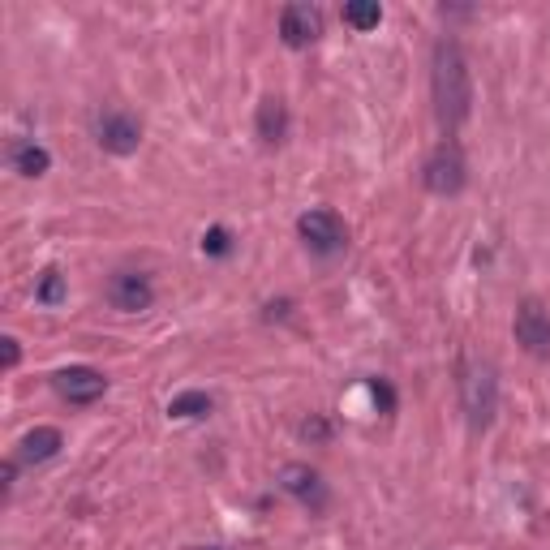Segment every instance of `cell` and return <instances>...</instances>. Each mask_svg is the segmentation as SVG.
<instances>
[{"instance_id":"6da1fadb","label":"cell","mask_w":550,"mask_h":550,"mask_svg":"<svg viewBox=\"0 0 550 550\" xmlns=\"http://www.w3.org/2000/svg\"><path fill=\"white\" fill-rule=\"evenodd\" d=\"M434 112H439V125L443 129H456L460 121L469 117V104H473V82H469V61L460 52V43L443 39L434 48Z\"/></svg>"},{"instance_id":"7a4b0ae2","label":"cell","mask_w":550,"mask_h":550,"mask_svg":"<svg viewBox=\"0 0 550 550\" xmlns=\"http://www.w3.org/2000/svg\"><path fill=\"white\" fill-rule=\"evenodd\" d=\"M460 404H465V417L473 430H486L495 422L499 409V379L490 361H465L460 366Z\"/></svg>"},{"instance_id":"3957f363","label":"cell","mask_w":550,"mask_h":550,"mask_svg":"<svg viewBox=\"0 0 550 550\" xmlns=\"http://www.w3.org/2000/svg\"><path fill=\"white\" fill-rule=\"evenodd\" d=\"M465 155H460L456 142H443V147H434V155L426 159V168H422V181H426V190L430 194H439V198H452L465 190Z\"/></svg>"},{"instance_id":"277c9868","label":"cell","mask_w":550,"mask_h":550,"mask_svg":"<svg viewBox=\"0 0 550 550\" xmlns=\"http://www.w3.org/2000/svg\"><path fill=\"white\" fill-rule=\"evenodd\" d=\"M297 233H301V241H306L314 254H336V250H344V241H349V228H344V220H340L336 211H327V207H314V211L301 215Z\"/></svg>"},{"instance_id":"5b68a950","label":"cell","mask_w":550,"mask_h":550,"mask_svg":"<svg viewBox=\"0 0 550 550\" xmlns=\"http://www.w3.org/2000/svg\"><path fill=\"white\" fill-rule=\"evenodd\" d=\"M512 331H516V344H520L525 353L550 357V314L538 306V301H520Z\"/></svg>"},{"instance_id":"8992f818","label":"cell","mask_w":550,"mask_h":550,"mask_svg":"<svg viewBox=\"0 0 550 550\" xmlns=\"http://www.w3.org/2000/svg\"><path fill=\"white\" fill-rule=\"evenodd\" d=\"M108 301L117 310L125 314H142V310H151V301H155V288L147 275H138V271H117L108 280Z\"/></svg>"},{"instance_id":"52a82bcc","label":"cell","mask_w":550,"mask_h":550,"mask_svg":"<svg viewBox=\"0 0 550 550\" xmlns=\"http://www.w3.org/2000/svg\"><path fill=\"white\" fill-rule=\"evenodd\" d=\"M52 383H56V392H61V400H69V404H95L108 392V379L91 366H69L56 374Z\"/></svg>"},{"instance_id":"ba28073f","label":"cell","mask_w":550,"mask_h":550,"mask_svg":"<svg viewBox=\"0 0 550 550\" xmlns=\"http://www.w3.org/2000/svg\"><path fill=\"white\" fill-rule=\"evenodd\" d=\"M142 142V125L129 112H104L99 117V147L112 155H134Z\"/></svg>"},{"instance_id":"9c48e42d","label":"cell","mask_w":550,"mask_h":550,"mask_svg":"<svg viewBox=\"0 0 550 550\" xmlns=\"http://www.w3.org/2000/svg\"><path fill=\"white\" fill-rule=\"evenodd\" d=\"M318 35H323V13L314 5H288L280 13V39L288 48H310Z\"/></svg>"},{"instance_id":"30bf717a","label":"cell","mask_w":550,"mask_h":550,"mask_svg":"<svg viewBox=\"0 0 550 550\" xmlns=\"http://www.w3.org/2000/svg\"><path fill=\"white\" fill-rule=\"evenodd\" d=\"M280 486H284L293 499L306 503V508H314V512L327 503V486H323V477H318L310 465H284V469H280Z\"/></svg>"},{"instance_id":"8fae6325","label":"cell","mask_w":550,"mask_h":550,"mask_svg":"<svg viewBox=\"0 0 550 550\" xmlns=\"http://www.w3.org/2000/svg\"><path fill=\"white\" fill-rule=\"evenodd\" d=\"M61 430L56 426H39V430H31L22 439V447H18V456L26 460V465H43V460H52L56 452H61Z\"/></svg>"},{"instance_id":"7c38bea8","label":"cell","mask_w":550,"mask_h":550,"mask_svg":"<svg viewBox=\"0 0 550 550\" xmlns=\"http://www.w3.org/2000/svg\"><path fill=\"white\" fill-rule=\"evenodd\" d=\"M284 134H288V108H284V99L267 95L263 104H258V138H263L267 147H275V142H284Z\"/></svg>"},{"instance_id":"4fadbf2b","label":"cell","mask_w":550,"mask_h":550,"mask_svg":"<svg viewBox=\"0 0 550 550\" xmlns=\"http://www.w3.org/2000/svg\"><path fill=\"white\" fill-rule=\"evenodd\" d=\"M13 168H18L22 177H43V172L52 168V155L35 147V142H22V147H13Z\"/></svg>"},{"instance_id":"5bb4252c","label":"cell","mask_w":550,"mask_h":550,"mask_svg":"<svg viewBox=\"0 0 550 550\" xmlns=\"http://www.w3.org/2000/svg\"><path fill=\"white\" fill-rule=\"evenodd\" d=\"M344 22H349L353 31H374V26L383 22L379 0H349V5H344Z\"/></svg>"},{"instance_id":"9a60e30c","label":"cell","mask_w":550,"mask_h":550,"mask_svg":"<svg viewBox=\"0 0 550 550\" xmlns=\"http://www.w3.org/2000/svg\"><path fill=\"white\" fill-rule=\"evenodd\" d=\"M215 409L207 392H185L168 404V417H181V422H194V417H207Z\"/></svg>"},{"instance_id":"2e32d148","label":"cell","mask_w":550,"mask_h":550,"mask_svg":"<svg viewBox=\"0 0 550 550\" xmlns=\"http://www.w3.org/2000/svg\"><path fill=\"white\" fill-rule=\"evenodd\" d=\"M35 301H39V306H61V301H65V275L61 271H43V280L35 288Z\"/></svg>"},{"instance_id":"e0dca14e","label":"cell","mask_w":550,"mask_h":550,"mask_svg":"<svg viewBox=\"0 0 550 550\" xmlns=\"http://www.w3.org/2000/svg\"><path fill=\"white\" fill-rule=\"evenodd\" d=\"M228 250H233V237H228V228H211V233L202 237V254H215V258H224Z\"/></svg>"},{"instance_id":"ac0fdd59","label":"cell","mask_w":550,"mask_h":550,"mask_svg":"<svg viewBox=\"0 0 550 550\" xmlns=\"http://www.w3.org/2000/svg\"><path fill=\"white\" fill-rule=\"evenodd\" d=\"M370 392H374V400H379V404H383V409H387V413H392V409H396V392H392V387H387L383 379H370Z\"/></svg>"},{"instance_id":"d6986e66","label":"cell","mask_w":550,"mask_h":550,"mask_svg":"<svg viewBox=\"0 0 550 550\" xmlns=\"http://www.w3.org/2000/svg\"><path fill=\"white\" fill-rule=\"evenodd\" d=\"M0 349H5V366H18V357H22L18 340H13V336H5V340H0Z\"/></svg>"},{"instance_id":"ffe728a7","label":"cell","mask_w":550,"mask_h":550,"mask_svg":"<svg viewBox=\"0 0 550 550\" xmlns=\"http://www.w3.org/2000/svg\"><path fill=\"white\" fill-rule=\"evenodd\" d=\"M211 550H215V546H211Z\"/></svg>"}]
</instances>
